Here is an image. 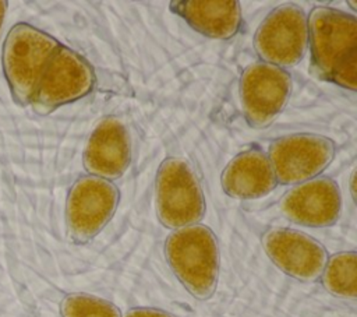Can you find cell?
<instances>
[{
  "label": "cell",
  "mask_w": 357,
  "mask_h": 317,
  "mask_svg": "<svg viewBox=\"0 0 357 317\" xmlns=\"http://www.w3.org/2000/svg\"><path fill=\"white\" fill-rule=\"evenodd\" d=\"M308 21V45L315 71L343 88H357V21L329 7H315Z\"/></svg>",
  "instance_id": "6da1fadb"
},
{
  "label": "cell",
  "mask_w": 357,
  "mask_h": 317,
  "mask_svg": "<svg viewBox=\"0 0 357 317\" xmlns=\"http://www.w3.org/2000/svg\"><path fill=\"white\" fill-rule=\"evenodd\" d=\"M165 257L176 278L198 300L209 299L218 285L220 253L215 233L197 223L173 230L165 242Z\"/></svg>",
  "instance_id": "7a4b0ae2"
},
{
  "label": "cell",
  "mask_w": 357,
  "mask_h": 317,
  "mask_svg": "<svg viewBox=\"0 0 357 317\" xmlns=\"http://www.w3.org/2000/svg\"><path fill=\"white\" fill-rule=\"evenodd\" d=\"M61 45L49 34L28 25H14L3 45V70L14 101L26 106Z\"/></svg>",
  "instance_id": "3957f363"
},
{
  "label": "cell",
  "mask_w": 357,
  "mask_h": 317,
  "mask_svg": "<svg viewBox=\"0 0 357 317\" xmlns=\"http://www.w3.org/2000/svg\"><path fill=\"white\" fill-rule=\"evenodd\" d=\"M155 207L169 229L197 225L205 215V197L197 173L181 158L165 159L155 177Z\"/></svg>",
  "instance_id": "277c9868"
},
{
  "label": "cell",
  "mask_w": 357,
  "mask_h": 317,
  "mask_svg": "<svg viewBox=\"0 0 357 317\" xmlns=\"http://www.w3.org/2000/svg\"><path fill=\"white\" fill-rule=\"evenodd\" d=\"M119 200V189L109 180L91 175L75 180L66 202L68 237L77 244L91 242L109 223Z\"/></svg>",
  "instance_id": "5b68a950"
},
{
  "label": "cell",
  "mask_w": 357,
  "mask_h": 317,
  "mask_svg": "<svg viewBox=\"0 0 357 317\" xmlns=\"http://www.w3.org/2000/svg\"><path fill=\"white\" fill-rule=\"evenodd\" d=\"M308 46V21L296 4L272 10L254 34V49L262 63L280 68L301 61Z\"/></svg>",
  "instance_id": "8992f818"
},
{
  "label": "cell",
  "mask_w": 357,
  "mask_h": 317,
  "mask_svg": "<svg viewBox=\"0 0 357 317\" xmlns=\"http://www.w3.org/2000/svg\"><path fill=\"white\" fill-rule=\"evenodd\" d=\"M335 144L331 138L297 133L276 138L268 151L278 183L296 186L318 177L332 162Z\"/></svg>",
  "instance_id": "52a82bcc"
},
{
  "label": "cell",
  "mask_w": 357,
  "mask_h": 317,
  "mask_svg": "<svg viewBox=\"0 0 357 317\" xmlns=\"http://www.w3.org/2000/svg\"><path fill=\"white\" fill-rule=\"evenodd\" d=\"M95 73L74 50L60 46L52 57L31 101L33 110L47 115L61 105L81 99L92 91Z\"/></svg>",
  "instance_id": "ba28073f"
},
{
  "label": "cell",
  "mask_w": 357,
  "mask_h": 317,
  "mask_svg": "<svg viewBox=\"0 0 357 317\" xmlns=\"http://www.w3.org/2000/svg\"><path fill=\"white\" fill-rule=\"evenodd\" d=\"M291 77L268 63L250 64L240 77V99L245 120L254 128L269 126L286 106Z\"/></svg>",
  "instance_id": "9c48e42d"
},
{
  "label": "cell",
  "mask_w": 357,
  "mask_h": 317,
  "mask_svg": "<svg viewBox=\"0 0 357 317\" xmlns=\"http://www.w3.org/2000/svg\"><path fill=\"white\" fill-rule=\"evenodd\" d=\"M262 246L279 270L301 282L319 279L329 258L326 249L318 240L289 228H275L265 232Z\"/></svg>",
  "instance_id": "30bf717a"
},
{
  "label": "cell",
  "mask_w": 357,
  "mask_h": 317,
  "mask_svg": "<svg viewBox=\"0 0 357 317\" xmlns=\"http://www.w3.org/2000/svg\"><path fill=\"white\" fill-rule=\"evenodd\" d=\"M280 212L297 225L308 228L332 226L342 212L339 186L325 176L296 184L280 200Z\"/></svg>",
  "instance_id": "8fae6325"
},
{
  "label": "cell",
  "mask_w": 357,
  "mask_h": 317,
  "mask_svg": "<svg viewBox=\"0 0 357 317\" xmlns=\"http://www.w3.org/2000/svg\"><path fill=\"white\" fill-rule=\"evenodd\" d=\"M82 163L91 176L119 179L131 163V137L117 117H105L93 128L84 149Z\"/></svg>",
  "instance_id": "7c38bea8"
},
{
  "label": "cell",
  "mask_w": 357,
  "mask_h": 317,
  "mask_svg": "<svg viewBox=\"0 0 357 317\" xmlns=\"http://www.w3.org/2000/svg\"><path fill=\"white\" fill-rule=\"evenodd\" d=\"M223 191L238 200H255L272 193L278 184L265 152L250 148L237 154L220 175Z\"/></svg>",
  "instance_id": "4fadbf2b"
},
{
  "label": "cell",
  "mask_w": 357,
  "mask_h": 317,
  "mask_svg": "<svg viewBox=\"0 0 357 317\" xmlns=\"http://www.w3.org/2000/svg\"><path fill=\"white\" fill-rule=\"evenodd\" d=\"M170 10L198 34L215 39H230L241 24V8L237 0L172 1Z\"/></svg>",
  "instance_id": "5bb4252c"
},
{
  "label": "cell",
  "mask_w": 357,
  "mask_h": 317,
  "mask_svg": "<svg viewBox=\"0 0 357 317\" xmlns=\"http://www.w3.org/2000/svg\"><path fill=\"white\" fill-rule=\"evenodd\" d=\"M321 279L324 288L333 296L354 299L357 295L356 251H342L328 258Z\"/></svg>",
  "instance_id": "9a60e30c"
},
{
  "label": "cell",
  "mask_w": 357,
  "mask_h": 317,
  "mask_svg": "<svg viewBox=\"0 0 357 317\" xmlns=\"http://www.w3.org/2000/svg\"><path fill=\"white\" fill-rule=\"evenodd\" d=\"M61 317H121L119 307L88 293H70L60 303Z\"/></svg>",
  "instance_id": "2e32d148"
},
{
  "label": "cell",
  "mask_w": 357,
  "mask_h": 317,
  "mask_svg": "<svg viewBox=\"0 0 357 317\" xmlns=\"http://www.w3.org/2000/svg\"><path fill=\"white\" fill-rule=\"evenodd\" d=\"M123 317H177V316L160 309H153V307H134V309H130Z\"/></svg>",
  "instance_id": "e0dca14e"
},
{
  "label": "cell",
  "mask_w": 357,
  "mask_h": 317,
  "mask_svg": "<svg viewBox=\"0 0 357 317\" xmlns=\"http://www.w3.org/2000/svg\"><path fill=\"white\" fill-rule=\"evenodd\" d=\"M6 8H7V3L6 1H0V34H1V25H3V21H4Z\"/></svg>",
  "instance_id": "ac0fdd59"
}]
</instances>
